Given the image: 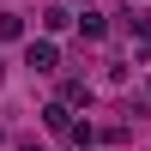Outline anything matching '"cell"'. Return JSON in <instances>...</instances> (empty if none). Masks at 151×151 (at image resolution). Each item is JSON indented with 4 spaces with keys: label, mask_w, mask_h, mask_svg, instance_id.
Returning a JSON list of instances; mask_svg holds the SVG:
<instances>
[{
    "label": "cell",
    "mask_w": 151,
    "mask_h": 151,
    "mask_svg": "<svg viewBox=\"0 0 151 151\" xmlns=\"http://www.w3.org/2000/svg\"><path fill=\"white\" fill-rule=\"evenodd\" d=\"M24 60H30V73H55V67H60V48L48 42V36H36V42L24 48Z\"/></svg>",
    "instance_id": "obj_1"
},
{
    "label": "cell",
    "mask_w": 151,
    "mask_h": 151,
    "mask_svg": "<svg viewBox=\"0 0 151 151\" xmlns=\"http://www.w3.org/2000/svg\"><path fill=\"white\" fill-rule=\"evenodd\" d=\"M42 121H48V133H79V121H73V109L60 103V97H55V103L42 109Z\"/></svg>",
    "instance_id": "obj_2"
},
{
    "label": "cell",
    "mask_w": 151,
    "mask_h": 151,
    "mask_svg": "<svg viewBox=\"0 0 151 151\" xmlns=\"http://www.w3.org/2000/svg\"><path fill=\"white\" fill-rule=\"evenodd\" d=\"M60 103H67V109L91 103V85H85V79H67V85H60Z\"/></svg>",
    "instance_id": "obj_3"
},
{
    "label": "cell",
    "mask_w": 151,
    "mask_h": 151,
    "mask_svg": "<svg viewBox=\"0 0 151 151\" xmlns=\"http://www.w3.org/2000/svg\"><path fill=\"white\" fill-rule=\"evenodd\" d=\"M18 36H24V18L18 12H0V42H18Z\"/></svg>",
    "instance_id": "obj_4"
},
{
    "label": "cell",
    "mask_w": 151,
    "mask_h": 151,
    "mask_svg": "<svg viewBox=\"0 0 151 151\" xmlns=\"http://www.w3.org/2000/svg\"><path fill=\"white\" fill-rule=\"evenodd\" d=\"M67 24H73V12H67V6H48V12H42V30H48V36L67 30Z\"/></svg>",
    "instance_id": "obj_5"
},
{
    "label": "cell",
    "mask_w": 151,
    "mask_h": 151,
    "mask_svg": "<svg viewBox=\"0 0 151 151\" xmlns=\"http://www.w3.org/2000/svg\"><path fill=\"white\" fill-rule=\"evenodd\" d=\"M79 30L97 42V36H109V18H103V12H85V18H79Z\"/></svg>",
    "instance_id": "obj_6"
},
{
    "label": "cell",
    "mask_w": 151,
    "mask_h": 151,
    "mask_svg": "<svg viewBox=\"0 0 151 151\" xmlns=\"http://www.w3.org/2000/svg\"><path fill=\"white\" fill-rule=\"evenodd\" d=\"M139 60H151V36H139Z\"/></svg>",
    "instance_id": "obj_7"
},
{
    "label": "cell",
    "mask_w": 151,
    "mask_h": 151,
    "mask_svg": "<svg viewBox=\"0 0 151 151\" xmlns=\"http://www.w3.org/2000/svg\"><path fill=\"white\" fill-rule=\"evenodd\" d=\"M18 151H42V145H18Z\"/></svg>",
    "instance_id": "obj_8"
}]
</instances>
